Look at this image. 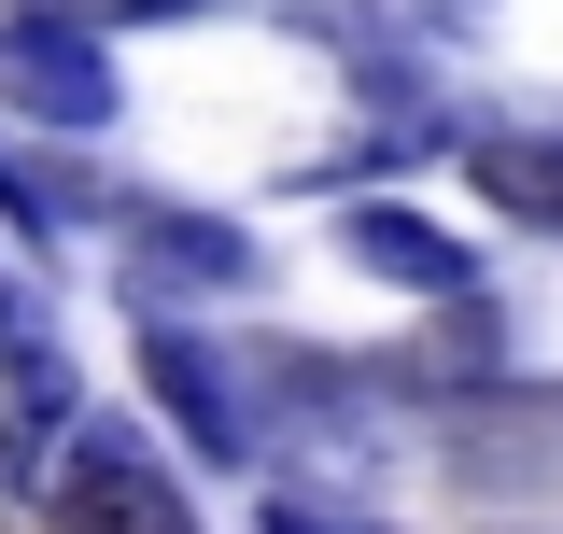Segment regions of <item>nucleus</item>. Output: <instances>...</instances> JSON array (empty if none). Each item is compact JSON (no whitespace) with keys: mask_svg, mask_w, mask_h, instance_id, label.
Returning <instances> with one entry per match:
<instances>
[{"mask_svg":"<svg viewBox=\"0 0 563 534\" xmlns=\"http://www.w3.org/2000/svg\"><path fill=\"white\" fill-rule=\"evenodd\" d=\"M339 254L380 267V281H409V296H437V310H479V254H465L451 225L395 211V198H352V211H339Z\"/></svg>","mask_w":563,"mask_h":534,"instance_id":"nucleus-5","label":"nucleus"},{"mask_svg":"<svg viewBox=\"0 0 563 534\" xmlns=\"http://www.w3.org/2000/svg\"><path fill=\"white\" fill-rule=\"evenodd\" d=\"M268 534H366V521H339V507H310V492H268Z\"/></svg>","mask_w":563,"mask_h":534,"instance_id":"nucleus-7","label":"nucleus"},{"mask_svg":"<svg viewBox=\"0 0 563 534\" xmlns=\"http://www.w3.org/2000/svg\"><path fill=\"white\" fill-rule=\"evenodd\" d=\"M254 240L225 211H184V198H128V281L141 296H254Z\"/></svg>","mask_w":563,"mask_h":534,"instance_id":"nucleus-4","label":"nucleus"},{"mask_svg":"<svg viewBox=\"0 0 563 534\" xmlns=\"http://www.w3.org/2000/svg\"><path fill=\"white\" fill-rule=\"evenodd\" d=\"M43 507H57V534H198L184 478L155 465V436H141V422H85Z\"/></svg>","mask_w":563,"mask_h":534,"instance_id":"nucleus-2","label":"nucleus"},{"mask_svg":"<svg viewBox=\"0 0 563 534\" xmlns=\"http://www.w3.org/2000/svg\"><path fill=\"white\" fill-rule=\"evenodd\" d=\"M141 380H155V408L184 422V450H211V465H254V450H268V408H254V380H240L211 337L141 324Z\"/></svg>","mask_w":563,"mask_h":534,"instance_id":"nucleus-3","label":"nucleus"},{"mask_svg":"<svg viewBox=\"0 0 563 534\" xmlns=\"http://www.w3.org/2000/svg\"><path fill=\"white\" fill-rule=\"evenodd\" d=\"M57 436H70V366L29 352L0 394V492H57Z\"/></svg>","mask_w":563,"mask_h":534,"instance_id":"nucleus-6","label":"nucleus"},{"mask_svg":"<svg viewBox=\"0 0 563 534\" xmlns=\"http://www.w3.org/2000/svg\"><path fill=\"white\" fill-rule=\"evenodd\" d=\"M0 113L14 127H113V57H99V29L85 14H43V0H0Z\"/></svg>","mask_w":563,"mask_h":534,"instance_id":"nucleus-1","label":"nucleus"},{"mask_svg":"<svg viewBox=\"0 0 563 534\" xmlns=\"http://www.w3.org/2000/svg\"><path fill=\"white\" fill-rule=\"evenodd\" d=\"M99 14H211V0H99Z\"/></svg>","mask_w":563,"mask_h":534,"instance_id":"nucleus-8","label":"nucleus"}]
</instances>
